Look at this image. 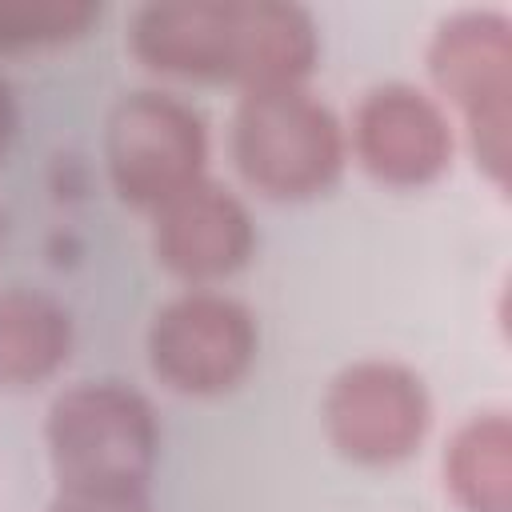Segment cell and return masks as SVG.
Returning <instances> with one entry per match:
<instances>
[{
  "instance_id": "obj_1",
  "label": "cell",
  "mask_w": 512,
  "mask_h": 512,
  "mask_svg": "<svg viewBox=\"0 0 512 512\" xmlns=\"http://www.w3.org/2000/svg\"><path fill=\"white\" fill-rule=\"evenodd\" d=\"M60 492H148L160 452L152 404L120 380L64 388L44 420Z\"/></svg>"
},
{
  "instance_id": "obj_2",
  "label": "cell",
  "mask_w": 512,
  "mask_h": 512,
  "mask_svg": "<svg viewBox=\"0 0 512 512\" xmlns=\"http://www.w3.org/2000/svg\"><path fill=\"white\" fill-rule=\"evenodd\" d=\"M344 152L336 112L300 84L252 88L232 112V160L240 176L272 200L324 192L340 176Z\"/></svg>"
},
{
  "instance_id": "obj_3",
  "label": "cell",
  "mask_w": 512,
  "mask_h": 512,
  "mask_svg": "<svg viewBox=\"0 0 512 512\" xmlns=\"http://www.w3.org/2000/svg\"><path fill=\"white\" fill-rule=\"evenodd\" d=\"M436 88L460 108L476 164L496 188L512 172V20L496 8H464L436 24L428 44Z\"/></svg>"
},
{
  "instance_id": "obj_4",
  "label": "cell",
  "mask_w": 512,
  "mask_h": 512,
  "mask_svg": "<svg viewBox=\"0 0 512 512\" xmlns=\"http://www.w3.org/2000/svg\"><path fill=\"white\" fill-rule=\"evenodd\" d=\"M108 176L136 208H164L172 196L204 180L208 132L192 104L172 92H128L104 132Z\"/></svg>"
},
{
  "instance_id": "obj_5",
  "label": "cell",
  "mask_w": 512,
  "mask_h": 512,
  "mask_svg": "<svg viewBox=\"0 0 512 512\" xmlns=\"http://www.w3.org/2000/svg\"><path fill=\"white\" fill-rule=\"evenodd\" d=\"M252 312L212 288H192L168 300L148 328L152 372L188 396L228 392L256 360Z\"/></svg>"
},
{
  "instance_id": "obj_6",
  "label": "cell",
  "mask_w": 512,
  "mask_h": 512,
  "mask_svg": "<svg viewBox=\"0 0 512 512\" xmlns=\"http://www.w3.org/2000/svg\"><path fill=\"white\" fill-rule=\"evenodd\" d=\"M432 424L424 380L396 360H356L332 376L324 428L340 456L356 464H396L412 456Z\"/></svg>"
},
{
  "instance_id": "obj_7",
  "label": "cell",
  "mask_w": 512,
  "mask_h": 512,
  "mask_svg": "<svg viewBox=\"0 0 512 512\" xmlns=\"http://www.w3.org/2000/svg\"><path fill=\"white\" fill-rule=\"evenodd\" d=\"M356 160L384 184L416 188L436 180L452 160V124L416 84H376L352 116Z\"/></svg>"
},
{
  "instance_id": "obj_8",
  "label": "cell",
  "mask_w": 512,
  "mask_h": 512,
  "mask_svg": "<svg viewBox=\"0 0 512 512\" xmlns=\"http://www.w3.org/2000/svg\"><path fill=\"white\" fill-rule=\"evenodd\" d=\"M256 244L252 216L236 192L224 184L200 180L156 208L152 248L160 264L192 284L220 280L236 272Z\"/></svg>"
},
{
  "instance_id": "obj_9",
  "label": "cell",
  "mask_w": 512,
  "mask_h": 512,
  "mask_svg": "<svg viewBox=\"0 0 512 512\" xmlns=\"http://www.w3.org/2000/svg\"><path fill=\"white\" fill-rule=\"evenodd\" d=\"M132 52L168 76L228 80L232 0H156L140 4L128 24Z\"/></svg>"
},
{
  "instance_id": "obj_10",
  "label": "cell",
  "mask_w": 512,
  "mask_h": 512,
  "mask_svg": "<svg viewBox=\"0 0 512 512\" xmlns=\"http://www.w3.org/2000/svg\"><path fill=\"white\" fill-rule=\"evenodd\" d=\"M320 56L316 20L288 0H232V56L228 80L252 88L300 84Z\"/></svg>"
},
{
  "instance_id": "obj_11",
  "label": "cell",
  "mask_w": 512,
  "mask_h": 512,
  "mask_svg": "<svg viewBox=\"0 0 512 512\" xmlns=\"http://www.w3.org/2000/svg\"><path fill=\"white\" fill-rule=\"evenodd\" d=\"M72 352V316L36 288H0V388L48 380Z\"/></svg>"
},
{
  "instance_id": "obj_12",
  "label": "cell",
  "mask_w": 512,
  "mask_h": 512,
  "mask_svg": "<svg viewBox=\"0 0 512 512\" xmlns=\"http://www.w3.org/2000/svg\"><path fill=\"white\" fill-rule=\"evenodd\" d=\"M444 484L464 512H512V420L504 412H480L456 428Z\"/></svg>"
},
{
  "instance_id": "obj_13",
  "label": "cell",
  "mask_w": 512,
  "mask_h": 512,
  "mask_svg": "<svg viewBox=\"0 0 512 512\" xmlns=\"http://www.w3.org/2000/svg\"><path fill=\"white\" fill-rule=\"evenodd\" d=\"M96 16V0H0V52L64 44Z\"/></svg>"
},
{
  "instance_id": "obj_14",
  "label": "cell",
  "mask_w": 512,
  "mask_h": 512,
  "mask_svg": "<svg viewBox=\"0 0 512 512\" xmlns=\"http://www.w3.org/2000/svg\"><path fill=\"white\" fill-rule=\"evenodd\" d=\"M48 512H148V492H60Z\"/></svg>"
},
{
  "instance_id": "obj_15",
  "label": "cell",
  "mask_w": 512,
  "mask_h": 512,
  "mask_svg": "<svg viewBox=\"0 0 512 512\" xmlns=\"http://www.w3.org/2000/svg\"><path fill=\"white\" fill-rule=\"evenodd\" d=\"M16 136V96H12V84L0 76V156L8 152Z\"/></svg>"
},
{
  "instance_id": "obj_16",
  "label": "cell",
  "mask_w": 512,
  "mask_h": 512,
  "mask_svg": "<svg viewBox=\"0 0 512 512\" xmlns=\"http://www.w3.org/2000/svg\"><path fill=\"white\" fill-rule=\"evenodd\" d=\"M0 232H4V220H0Z\"/></svg>"
}]
</instances>
